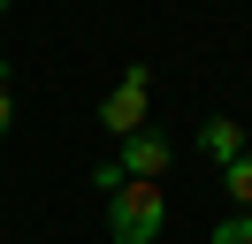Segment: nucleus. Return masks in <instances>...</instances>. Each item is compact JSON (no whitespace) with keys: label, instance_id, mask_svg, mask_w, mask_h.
Returning <instances> with one entry per match:
<instances>
[{"label":"nucleus","instance_id":"obj_1","mask_svg":"<svg viewBox=\"0 0 252 244\" xmlns=\"http://www.w3.org/2000/svg\"><path fill=\"white\" fill-rule=\"evenodd\" d=\"M160 221H168V191H160V183H130L123 176L107 191V237L115 244H153Z\"/></svg>","mask_w":252,"mask_h":244},{"label":"nucleus","instance_id":"obj_2","mask_svg":"<svg viewBox=\"0 0 252 244\" xmlns=\"http://www.w3.org/2000/svg\"><path fill=\"white\" fill-rule=\"evenodd\" d=\"M145 92H153V69H123V76H115V92L99 99V122L115 130V145L145 130Z\"/></svg>","mask_w":252,"mask_h":244},{"label":"nucleus","instance_id":"obj_3","mask_svg":"<svg viewBox=\"0 0 252 244\" xmlns=\"http://www.w3.org/2000/svg\"><path fill=\"white\" fill-rule=\"evenodd\" d=\"M168 160H176V152H168V137H160V130H138V137L115 145V168H123L130 183H160V176H168Z\"/></svg>","mask_w":252,"mask_h":244},{"label":"nucleus","instance_id":"obj_4","mask_svg":"<svg viewBox=\"0 0 252 244\" xmlns=\"http://www.w3.org/2000/svg\"><path fill=\"white\" fill-rule=\"evenodd\" d=\"M199 152H206V160H214V168H229L237 160V152H245V130H237V122H199Z\"/></svg>","mask_w":252,"mask_h":244},{"label":"nucleus","instance_id":"obj_5","mask_svg":"<svg viewBox=\"0 0 252 244\" xmlns=\"http://www.w3.org/2000/svg\"><path fill=\"white\" fill-rule=\"evenodd\" d=\"M221 191L237 198V214H252V152H237V160L221 168Z\"/></svg>","mask_w":252,"mask_h":244},{"label":"nucleus","instance_id":"obj_6","mask_svg":"<svg viewBox=\"0 0 252 244\" xmlns=\"http://www.w3.org/2000/svg\"><path fill=\"white\" fill-rule=\"evenodd\" d=\"M206 244H252V214H229V221H221Z\"/></svg>","mask_w":252,"mask_h":244},{"label":"nucleus","instance_id":"obj_7","mask_svg":"<svg viewBox=\"0 0 252 244\" xmlns=\"http://www.w3.org/2000/svg\"><path fill=\"white\" fill-rule=\"evenodd\" d=\"M16 130V92H8V69H0V137Z\"/></svg>","mask_w":252,"mask_h":244},{"label":"nucleus","instance_id":"obj_8","mask_svg":"<svg viewBox=\"0 0 252 244\" xmlns=\"http://www.w3.org/2000/svg\"><path fill=\"white\" fill-rule=\"evenodd\" d=\"M0 15H8V0H0Z\"/></svg>","mask_w":252,"mask_h":244}]
</instances>
